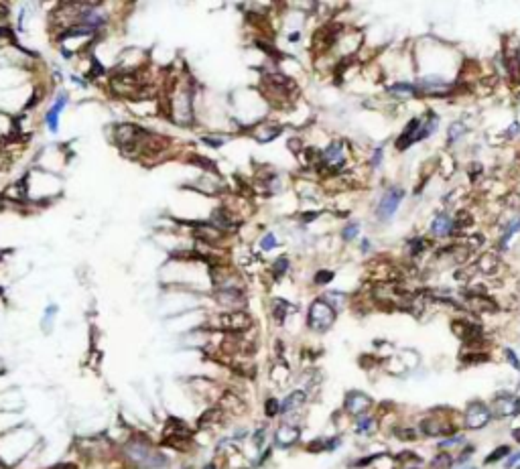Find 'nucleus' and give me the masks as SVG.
Returning a JSON list of instances; mask_svg holds the SVG:
<instances>
[{
    "instance_id": "nucleus-1",
    "label": "nucleus",
    "mask_w": 520,
    "mask_h": 469,
    "mask_svg": "<svg viewBox=\"0 0 520 469\" xmlns=\"http://www.w3.org/2000/svg\"><path fill=\"white\" fill-rule=\"evenodd\" d=\"M122 453H124V459L130 465L141 467V469L163 467L167 463L165 455H161L144 434H134L132 439L126 441L124 447H122Z\"/></svg>"
},
{
    "instance_id": "nucleus-2",
    "label": "nucleus",
    "mask_w": 520,
    "mask_h": 469,
    "mask_svg": "<svg viewBox=\"0 0 520 469\" xmlns=\"http://www.w3.org/2000/svg\"><path fill=\"white\" fill-rule=\"evenodd\" d=\"M333 321H336V309H333L325 299L313 301V305L309 309V319H307L309 327L313 331L323 333V331H327L333 325Z\"/></svg>"
},
{
    "instance_id": "nucleus-3",
    "label": "nucleus",
    "mask_w": 520,
    "mask_h": 469,
    "mask_svg": "<svg viewBox=\"0 0 520 469\" xmlns=\"http://www.w3.org/2000/svg\"><path fill=\"white\" fill-rule=\"evenodd\" d=\"M215 327L224 331H232V333H242V331L252 327V319L242 311H234V313L219 315L215 319Z\"/></svg>"
},
{
    "instance_id": "nucleus-4",
    "label": "nucleus",
    "mask_w": 520,
    "mask_h": 469,
    "mask_svg": "<svg viewBox=\"0 0 520 469\" xmlns=\"http://www.w3.org/2000/svg\"><path fill=\"white\" fill-rule=\"evenodd\" d=\"M402 197H404V191L400 187L388 189L384 195H382V199H380V203H378V215H380V220H388L390 215H394V211L398 209Z\"/></svg>"
},
{
    "instance_id": "nucleus-5",
    "label": "nucleus",
    "mask_w": 520,
    "mask_h": 469,
    "mask_svg": "<svg viewBox=\"0 0 520 469\" xmlns=\"http://www.w3.org/2000/svg\"><path fill=\"white\" fill-rule=\"evenodd\" d=\"M492 418V410L484 402H471L466 413V425L467 429H482L486 427Z\"/></svg>"
},
{
    "instance_id": "nucleus-6",
    "label": "nucleus",
    "mask_w": 520,
    "mask_h": 469,
    "mask_svg": "<svg viewBox=\"0 0 520 469\" xmlns=\"http://www.w3.org/2000/svg\"><path fill=\"white\" fill-rule=\"evenodd\" d=\"M345 410H348L350 415H358V417H362L366 410L372 406V398L366 396L364 392H348V396H345V402H343Z\"/></svg>"
},
{
    "instance_id": "nucleus-7",
    "label": "nucleus",
    "mask_w": 520,
    "mask_h": 469,
    "mask_svg": "<svg viewBox=\"0 0 520 469\" xmlns=\"http://www.w3.org/2000/svg\"><path fill=\"white\" fill-rule=\"evenodd\" d=\"M299 437H301V431H299L297 427H293V425H288V422H285V425H281L274 433V445H279V447H283V449L293 447V445L299 441Z\"/></svg>"
},
{
    "instance_id": "nucleus-8",
    "label": "nucleus",
    "mask_w": 520,
    "mask_h": 469,
    "mask_svg": "<svg viewBox=\"0 0 520 469\" xmlns=\"http://www.w3.org/2000/svg\"><path fill=\"white\" fill-rule=\"evenodd\" d=\"M343 158H345V155H343V144H341V142H331V144L325 148V153L321 155L323 165H327L329 169H338V167H341V165H343Z\"/></svg>"
},
{
    "instance_id": "nucleus-9",
    "label": "nucleus",
    "mask_w": 520,
    "mask_h": 469,
    "mask_svg": "<svg viewBox=\"0 0 520 469\" xmlns=\"http://www.w3.org/2000/svg\"><path fill=\"white\" fill-rule=\"evenodd\" d=\"M305 400H307V394L305 390H295L291 392L285 400H283V404H281V413L283 415H291L295 413V410H299L303 404H305Z\"/></svg>"
},
{
    "instance_id": "nucleus-10",
    "label": "nucleus",
    "mask_w": 520,
    "mask_h": 469,
    "mask_svg": "<svg viewBox=\"0 0 520 469\" xmlns=\"http://www.w3.org/2000/svg\"><path fill=\"white\" fill-rule=\"evenodd\" d=\"M419 126H421V120L419 118H412L409 122V126L402 130L400 139L396 140V148H400V151H402L404 146H409L411 142H414V139H417V132H419Z\"/></svg>"
},
{
    "instance_id": "nucleus-11",
    "label": "nucleus",
    "mask_w": 520,
    "mask_h": 469,
    "mask_svg": "<svg viewBox=\"0 0 520 469\" xmlns=\"http://www.w3.org/2000/svg\"><path fill=\"white\" fill-rule=\"evenodd\" d=\"M65 102H67V96L65 94H61L59 96V100L55 102V106L49 110V114H47V126H49V130L51 132H57V118H59V114H61V110L65 108Z\"/></svg>"
},
{
    "instance_id": "nucleus-12",
    "label": "nucleus",
    "mask_w": 520,
    "mask_h": 469,
    "mask_svg": "<svg viewBox=\"0 0 520 469\" xmlns=\"http://www.w3.org/2000/svg\"><path fill=\"white\" fill-rule=\"evenodd\" d=\"M451 227H453V222H451V217H447V215H437L433 224H431V232L435 236H447L449 232H451Z\"/></svg>"
},
{
    "instance_id": "nucleus-13",
    "label": "nucleus",
    "mask_w": 520,
    "mask_h": 469,
    "mask_svg": "<svg viewBox=\"0 0 520 469\" xmlns=\"http://www.w3.org/2000/svg\"><path fill=\"white\" fill-rule=\"evenodd\" d=\"M374 418L372 417H368V415H362V417H358V420H356V433L358 434H366V433H370L374 429Z\"/></svg>"
},
{
    "instance_id": "nucleus-14",
    "label": "nucleus",
    "mask_w": 520,
    "mask_h": 469,
    "mask_svg": "<svg viewBox=\"0 0 520 469\" xmlns=\"http://www.w3.org/2000/svg\"><path fill=\"white\" fill-rule=\"evenodd\" d=\"M506 455H510V447H506V445H500V447H496L486 459H484V463L486 465H492V463H498L500 459H504Z\"/></svg>"
},
{
    "instance_id": "nucleus-15",
    "label": "nucleus",
    "mask_w": 520,
    "mask_h": 469,
    "mask_svg": "<svg viewBox=\"0 0 520 469\" xmlns=\"http://www.w3.org/2000/svg\"><path fill=\"white\" fill-rule=\"evenodd\" d=\"M453 463H455V459H453V457L449 455V453H439V455L435 457V459H433L431 465H433L435 469H451Z\"/></svg>"
},
{
    "instance_id": "nucleus-16",
    "label": "nucleus",
    "mask_w": 520,
    "mask_h": 469,
    "mask_svg": "<svg viewBox=\"0 0 520 469\" xmlns=\"http://www.w3.org/2000/svg\"><path fill=\"white\" fill-rule=\"evenodd\" d=\"M279 413H281V402L276 398H269L267 402H264V415L269 418H274Z\"/></svg>"
},
{
    "instance_id": "nucleus-17",
    "label": "nucleus",
    "mask_w": 520,
    "mask_h": 469,
    "mask_svg": "<svg viewBox=\"0 0 520 469\" xmlns=\"http://www.w3.org/2000/svg\"><path fill=\"white\" fill-rule=\"evenodd\" d=\"M496 266H498V260H496V256H492V254H484V258L480 260L482 272H494Z\"/></svg>"
},
{
    "instance_id": "nucleus-18",
    "label": "nucleus",
    "mask_w": 520,
    "mask_h": 469,
    "mask_svg": "<svg viewBox=\"0 0 520 469\" xmlns=\"http://www.w3.org/2000/svg\"><path fill=\"white\" fill-rule=\"evenodd\" d=\"M287 268H288V260H287V258H279V260L274 262V266H272L274 277H276V278H281L283 274L287 272Z\"/></svg>"
},
{
    "instance_id": "nucleus-19",
    "label": "nucleus",
    "mask_w": 520,
    "mask_h": 469,
    "mask_svg": "<svg viewBox=\"0 0 520 469\" xmlns=\"http://www.w3.org/2000/svg\"><path fill=\"white\" fill-rule=\"evenodd\" d=\"M287 307H288V305L283 303V301H276V303H274V319H276L279 323L285 321V317H287Z\"/></svg>"
},
{
    "instance_id": "nucleus-20",
    "label": "nucleus",
    "mask_w": 520,
    "mask_h": 469,
    "mask_svg": "<svg viewBox=\"0 0 520 469\" xmlns=\"http://www.w3.org/2000/svg\"><path fill=\"white\" fill-rule=\"evenodd\" d=\"M518 230H520V220H516V222H514V224H512V226L506 230V234H504V238H502V246H506L508 242H510V238H512V236H514Z\"/></svg>"
},
{
    "instance_id": "nucleus-21",
    "label": "nucleus",
    "mask_w": 520,
    "mask_h": 469,
    "mask_svg": "<svg viewBox=\"0 0 520 469\" xmlns=\"http://www.w3.org/2000/svg\"><path fill=\"white\" fill-rule=\"evenodd\" d=\"M264 437H267V429H264V427H260L256 433L252 434V441H254V445H256L258 449H262V445H264Z\"/></svg>"
},
{
    "instance_id": "nucleus-22",
    "label": "nucleus",
    "mask_w": 520,
    "mask_h": 469,
    "mask_svg": "<svg viewBox=\"0 0 520 469\" xmlns=\"http://www.w3.org/2000/svg\"><path fill=\"white\" fill-rule=\"evenodd\" d=\"M466 130V126L461 122H457V124H451V128H449V140H457L459 139V134Z\"/></svg>"
},
{
    "instance_id": "nucleus-23",
    "label": "nucleus",
    "mask_w": 520,
    "mask_h": 469,
    "mask_svg": "<svg viewBox=\"0 0 520 469\" xmlns=\"http://www.w3.org/2000/svg\"><path fill=\"white\" fill-rule=\"evenodd\" d=\"M390 91H400V94H414V86L411 84H396V86H390Z\"/></svg>"
},
{
    "instance_id": "nucleus-24",
    "label": "nucleus",
    "mask_w": 520,
    "mask_h": 469,
    "mask_svg": "<svg viewBox=\"0 0 520 469\" xmlns=\"http://www.w3.org/2000/svg\"><path fill=\"white\" fill-rule=\"evenodd\" d=\"M504 356H506L508 362L512 364V368H514V370H520V360L516 358V353H514L510 347H506V349H504Z\"/></svg>"
},
{
    "instance_id": "nucleus-25",
    "label": "nucleus",
    "mask_w": 520,
    "mask_h": 469,
    "mask_svg": "<svg viewBox=\"0 0 520 469\" xmlns=\"http://www.w3.org/2000/svg\"><path fill=\"white\" fill-rule=\"evenodd\" d=\"M331 278H333V272H329V270H327V272H325V270H321V272L315 274V282H317V284H327Z\"/></svg>"
},
{
    "instance_id": "nucleus-26",
    "label": "nucleus",
    "mask_w": 520,
    "mask_h": 469,
    "mask_svg": "<svg viewBox=\"0 0 520 469\" xmlns=\"http://www.w3.org/2000/svg\"><path fill=\"white\" fill-rule=\"evenodd\" d=\"M358 230H360V226H358V224H350V226L343 230V240H354L356 234H358Z\"/></svg>"
},
{
    "instance_id": "nucleus-27",
    "label": "nucleus",
    "mask_w": 520,
    "mask_h": 469,
    "mask_svg": "<svg viewBox=\"0 0 520 469\" xmlns=\"http://www.w3.org/2000/svg\"><path fill=\"white\" fill-rule=\"evenodd\" d=\"M276 246V240H274V236L272 234H267L262 238V242H260V248L262 250H270V248H274Z\"/></svg>"
},
{
    "instance_id": "nucleus-28",
    "label": "nucleus",
    "mask_w": 520,
    "mask_h": 469,
    "mask_svg": "<svg viewBox=\"0 0 520 469\" xmlns=\"http://www.w3.org/2000/svg\"><path fill=\"white\" fill-rule=\"evenodd\" d=\"M457 443H464V434H457V437H451V439H447V441H441L439 443V447H451V445H457Z\"/></svg>"
},
{
    "instance_id": "nucleus-29",
    "label": "nucleus",
    "mask_w": 520,
    "mask_h": 469,
    "mask_svg": "<svg viewBox=\"0 0 520 469\" xmlns=\"http://www.w3.org/2000/svg\"><path fill=\"white\" fill-rule=\"evenodd\" d=\"M411 248H412V254H419L421 250L425 248V242H423L421 238H419V240H412V242H411Z\"/></svg>"
},
{
    "instance_id": "nucleus-30",
    "label": "nucleus",
    "mask_w": 520,
    "mask_h": 469,
    "mask_svg": "<svg viewBox=\"0 0 520 469\" xmlns=\"http://www.w3.org/2000/svg\"><path fill=\"white\" fill-rule=\"evenodd\" d=\"M270 453H272V451H270V447H269V449H267V451H264V453H262V455H260V459H258V461H256V467H262V465H264V463H267V461H269V459H270Z\"/></svg>"
},
{
    "instance_id": "nucleus-31",
    "label": "nucleus",
    "mask_w": 520,
    "mask_h": 469,
    "mask_svg": "<svg viewBox=\"0 0 520 469\" xmlns=\"http://www.w3.org/2000/svg\"><path fill=\"white\" fill-rule=\"evenodd\" d=\"M518 461H520V451H518V453H514V455L510 457V459L506 461V465H504V467H506V469H510V467H514Z\"/></svg>"
},
{
    "instance_id": "nucleus-32",
    "label": "nucleus",
    "mask_w": 520,
    "mask_h": 469,
    "mask_svg": "<svg viewBox=\"0 0 520 469\" xmlns=\"http://www.w3.org/2000/svg\"><path fill=\"white\" fill-rule=\"evenodd\" d=\"M49 469H77V467L73 463H57V465H53Z\"/></svg>"
},
{
    "instance_id": "nucleus-33",
    "label": "nucleus",
    "mask_w": 520,
    "mask_h": 469,
    "mask_svg": "<svg viewBox=\"0 0 520 469\" xmlns=\"http://www.w3.org/2000/svg\"><path fill=\"white\" fill-rule=\"evenodd\" d=\"M380 158H382V151H380V148H378V151H376V155L372 156V165H374V167L380 163Z\"/></svg>"
},
{
    "instance_id": "nucleus-34",
    "label": "nucleus",
    "mask_w": 520,
    "mask_h": 469,
    "mask_svg": "<svg viewBox=\"0 0 520 469\" xmlns=\"http://www.w3.org/2000/svg\"><path fill=\"white\" fill-rule=\"evenodd\" d=\"M4 15H6V6L0 4V17H4Z\"/></svg>"
},
{
    "instance_id": "nucleus-35",
    "label": "nucleus",
    "mask_w": 520,
    "mask_h": 469,
    "mask_svg": "<svg viewBox=\"0 0 520 469\" xmlns=\"http://www.w3.org/2000/svg\"><path fill=\"white\" fill-rule=\"evenodd\" d=\"M203 469H217L214 463H207V465H203Z\"/></svg>"
},
{
    "instance_id": "nucleus-36",
    "label": "nucleus",
    "mask_w": 520,
    "mask_h": 469,
    "mask_svg": "<svg viewBox=\"0 0 520 469\" xmlns=\"http://www.w3.org/2000/svg\"><path fill=\"white\" fill-rule=\"evenodd\" d=\"M514 439L520 443V431H514Z\"/></svg>"
},
{
    "instance_id": "nucleus-37",
    "label": "nucleus",
    "mask_w": 520,
    "mask_h": 469,
    "mask_svg": "<svg viewBox=\"0 0 520 469\" xmlns=\"http://www.w3.org/2000/svg\"><path fill=\"white\" fill-rule=\"evenodd\" d=\"M0 469H8V467H6V463H4V461H0Z\"/></svg>"
},
{
    "instance_id": "nucleus-38",
    "label": "nucleus",
    "mask_w": 520,
    "mask_h": 469,
    "mask_svg": "<svg viewBox=\"0 0 520 469\" xmlns=\"http://www.w3.org/2000/svg\"><path fill=\"white\" fill-rule=\"evenodd\" d=\"M461 469H473V467H461Z\"/></svg>"
},
{
    "instance_id": "nucleus-39",
    "label": "nucleus",
    "mask_w": 520,
    "mask_h": 469,
    "mask_svg": "<svg viewBox=\"0 0 520 469\" xmlns=\"http://www.w3.org/2000/svg\"><path fill=\"white\" fill-rule=\"evenodd\" d=\"M412 469H414V467H412Z\"/></svg>"
}]
</instances>
